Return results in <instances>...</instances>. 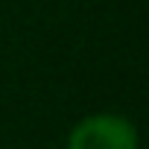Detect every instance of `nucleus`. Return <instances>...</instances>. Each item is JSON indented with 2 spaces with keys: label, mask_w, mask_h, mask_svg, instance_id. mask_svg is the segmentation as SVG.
<instances>
[{
  "label": "nucleus",
  "mask_w": 149,
  "mask_h": 149,
  "mask_svg": "<svg viewBox=\"0 0 149 149\" xmlns=\"http://www.w3.org/2000/svg\"><path fill=\"white\" fill-rule=\"evenodd\" d=\"M64 149H140V132L126 114L94 111L70 126Z\"/></svg>",
  "instance_id": "f257e3e1"
}]
</instances>
